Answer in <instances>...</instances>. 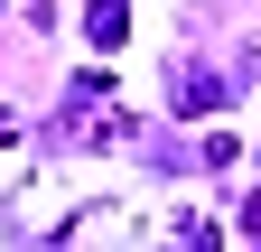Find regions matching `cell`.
I'll use <instances>...</instances> for the list:
<instances>
[{
    "mask_svg": "<svg viewBox=\"0 0 261 252\" xmlns=\"http://www.w3.org/2000/svg\"><path fill=\"white\" fill-rule=\"evenodd\" d=\"M224 93H233V84H215V75H187V93H177V103H187V112H205V103H224Z\"/></svg>",
    "mask_w": 261,
    "mask_h": 252,
    "instance_id": "cell-1",
    "label": "cell"
}]
</instances>
